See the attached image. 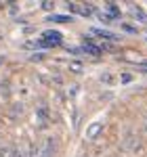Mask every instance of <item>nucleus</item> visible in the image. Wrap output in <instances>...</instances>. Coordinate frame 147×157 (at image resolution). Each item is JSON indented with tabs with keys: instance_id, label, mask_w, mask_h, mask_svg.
<instances>
[{
	"instance_id": "nucleus-14",
	"label": "nucleus",
	"mask_w": 147,
	"mask_h": 157,
	"mask_svg": "<svg viewBox=\"0 0 147 157\" xmlns=\"http://www.w3.org/2000/svg\"><path fill=\"white\" fill-rule=\"evenodd\" d=\"M143 67H147V61H143Z\"/></svg>"
},
{
	"instance_id": "nucleus-2",
	"label": "nucleus",
	"mask_w": 147,
	"mask_h": 157,
	"mask_svg": "<svg viewBox=\"0 0 147 157\" xmlns=\"http://www.w3.org/2000/svg\"><path fill=\"white\" fill-rule=\"evenodd\" d=\"M82 50L88 52V55H93V57H99V55H101V46L95 44L90 38H84V40H82Z\"/></svg>"
},
{
	"instance_id": "nucleus-9",
	"label": "nucleus",
	"mask_w": 147,
	"mask_h": 157,
	"mask_svg": "<svg viewBox=\"0 0 147 157\" xmlns=\"http://www.w3.org/2000/svg\"><path fill=\"white\" fill-rule=\"evenodd\" d=\"M67 67H70V71H74V73H80V71H82V63H80V61H70V63H67Z\"/></svg>"
},
{
	"instance_id": "nucleus-12",
	"label": "nucleus",
	"mask_w": 147,
	"mask_h": 157,
	"mask_svg": "<svg viewBox=\"0 0 147 157\" xmlns=\"http://www.w3.org/2000/svg\"><path fill=\"white\" fill-rule=\"evenodd\" d=\"M122 29H124V32H128V34H135V32H137V27H133V25H128V23H122Z\"/></svg>"
},
{
	"instance_id": "nucleus-8",
	"label": "nucleus",
	"mask_w": 147,
	"mask_h": 157,
	"mask_svg": "<svg viewBox=\"0 0 147 157\" xmlns=\"http://www.w3.org/2000/svg\"><path fill=\"white\" fill-rule=\"evenodd\" d=\"M53 151H55L53 140H46V145H44V149H42V155L40 157H53Z\"/></svg>"
},
{
	"instance_id": "nucleus-3",
	"label": "nucleus",
	"mask_w": 147,
	"mask_h": 157,
	"mask_svg": "<svg viewBox=\"0 0 147 157\" xmlns=\"http://www.w3.org/2000/svg\"><path fill=\"white\" fill-rule=\"evenodd\" d=\"M90 34H95V36L103 38V40H118V36L116 34H111V32H107V29H99V27H90Z\"/></svg>"
},
{
	"instance_id": "nucleus-5",
	"label": "nucleus",
	"mask_w": 147,
	"mask_h": 157,
	"mask_svg": "<svg viewBox=\"0 0 147 157\" xmlns=\"http://www.w3.org/2000/svg\"><path fill=\"white\" fill-rule=\"evenodd\" d=\"M130 13H133V15H135L137 19H139V21H141V23H147V13L143 11V9H141V6H130Z\"/></svg>"
},
{
	"instance_id": "nucleus-7",
	"label": "nucleus",
	"mask_w": 147,
	"mask_h": 157,
	"mask_svg": "<svg viewBox=\"0 0 147 157\" xmlns=\"http://www.w3.org/2000/svg\"><path fill=\"white\" fill-rule=\"evenodd\" d=\"M46 21H55V23H67V21H72V17H70V15H50Z\"/></svg>"
},
{
	"instance_id": "nucleus-13",
	"label": "nucleus",
	"mask_w": 147,
	"mask_h": 157,
	"mask_svg": "<svg viewBox=\"0 0 147 157\" xmlns=\"http://www.w3.org/2000/svg\"><path fill=\"white\" fill-rule=\"evenodd\" d=\"M11 157H25L23 153H21V151H17V149H15V151H13L11 153Z\"/></svg>"
},
{
	"instance_id": "nucleus-1",
	"label": "nucleus",
	"mask_w": 147,
	"mask_h": 157,
	"mask_svg": "<svg viewBox=\"0 0 147 157\" xmlns=\"http://www.w3.org/2000/svg\"><path fill=\"white\" fill-rule=\"evenodd\" d=\"M59 44H61V34L57 29H46L42 34V38L38 42H34V46H38V48H53V46H59Z\"/></svg>"
},
{
	"instance_id": "nucleus-4",
	"label": "nucleus",
	"mask_w": 147,
	"mask_h": 157,
	"mask_svg": "<svg viewBox=\"0 0 147 157\" xmlns=\"http://www.w3.org/2000/svg\"><path fill=\"white\" fill-rule=\"evenodd\" d=\"M101 130H103V124H101V121L90 124V126L86 128V138H90V140H93V138H97V134L101 132Z\"/></svg>"
},
{
	"instance_id": "nucleus-10",
	"label": "nucleus",
	"mask_w": 147,
	"mask_h": 157,
	"mask_svg": "<svg viewBox=\"0 0 147 157\" xmlns=\"http://www.w3.org/2000/svg\"><path fill=\"white\" fill-rule=\"evenodd\" d=\"M101 82L105 86H113V82H116V78L111 75V73H101Z\"/></svg>"
},
{
	"instance_id": "nucleus-11",
	"label": "nucleus",
	"mask_w": 147,
	"mask_h": 157,
	"mask_svg": "<svg viewBox=\"0 0 147 157\" xmlns=\"http://www.w3.org/2000/svg\"><path fill=\"white\" fill-rule=\"evenodd\" d=\"M38 117H40V120L42 121H49V113H46V109H38Z\"/></svg>"
},
{
	"instance_id": "nucleus-6",
	"label": "nucleus",
	"mask_w": 147,
	"mask_h": 157,
	"mask_svg": "<svg viewBox=\"0 0 147 157\" xmlns=\"http://www.w3.org/2000/svg\"><path fill=\"white\" fill-rule=\"evenodd\" d=\"M105 11H107V15H109L111 19H120V9H118L113 2H107V4H105Z\"/></svg>"
}]
</instances>
